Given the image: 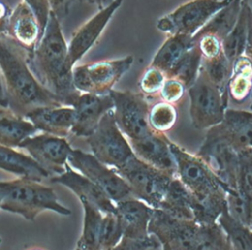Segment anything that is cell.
<instances>
[{
  "mask_svg": "<svg viewBox=\"0 0 252 250\" xmlns=\"http://www.w3.org/2000/svg\"><path fill=\"white\" fill-rule=\"evenodd\" d=\"M28 64L38 82L54 94L62 105L71 106L81 94L73 84L68 44L60 22L51 12L42 37L28 54Z\"/></svg>",
  "mask_w": 252,
  "mask_h": 250,
  "instance_id": "obj_1",
  "label": "cell"
},
{
  "mask_svg": "<svg viewBox=\"0 0 252 250\" xmlns=\"http://www.w3.org/2000/svg\"><path fill=\"white\" fill-rule=\"evenodd\" d=\"M28 54L29 51L7 34H0V68L8 108L24 117L37 107L62 105L59 98L35 78L28 64Z\"/></svg>",
  "mask_w": 252,
  "mask_h": 250,
  "instance_id": "obj_2",
  "label": "cell"
},
{
  "mask_svg": "<svg viewBox=\"0 0 252 250\" xmlns=\"http://www.w3.org/2000/svg\"><path fill=\"white\" fill-rule=\"evenodd\" d=\"M176 177L192 196V210L197 221L216 222L225 208L226 187L197 155L193 156L170 141Z\"/></svg>",
  "mask_w": 252,
  "mask_h": 250,
  "instance_id": "obj_3",
  "label": "cell"
},
{
  "mask_svg": "<svg viewBox=\"0 0 252 250\" xmlns=\"http://www.w3.org/2000/svg\"><path fill=\"white\" fill-rule=\"evenodd\" d=\"M0 202L2 210L18 214L30 221L46 210L62 216L71 215V210L58 202L52 188L28 178L0 181Z\"/></svg>",
  "mask_w": 252,
  "mask_h": 250,
  "instance_id": "obj_4",
  "label": "cell"
},
{
  "mask_svg": "<svg viewBox=\"0 0 252 250\" xmlns=\"http://www.w3.org/2000/svg\"><path fill=\"white\" fill-rule=\"evenodd\" d=\"M241 150L227 136L220 123L208 129L196 155L208 164L226 188L237 189Z\"/></svg>",
  "mask_w": 252,
  "mask_h": 250,
  "instance_id": "obj_5",
  "label": "cell"
},
{
  "mask_svg": "<svg viewBox=\"0 0 252 250\" xmlns=\"http://www.w3.org/2000/svg\"><path fill=\"white\" fill-rule=\"evenodd\" d=\"M190 117L197 129H209L222 122L228 104V94L213 84L200 68L194 84L187 89Z\"/></svg>",
  "mask_w": 252,
  "mask_h": 250,
  "instance_id": "obj_6",
  "label": "cell"
},
{
  "mask_svg": "<svg viewBox=\"0 0 252 250\" xmlns=\"http://www.w3.org/2000/svg\"><path fill=\"white\" fill-rule=\"evenodd\" d=\"M87 143L100 162L116 171L135 156L128 139L116 124L113 109L101 117L95 130L87 137Z\"/></svg>",
  "mask_w": 252,
  "mask_h": 250,
  "instance_id": "obj_7",
  "label": "cell"
},
{
  "mask_svg": "<svg viewBox=\"0 0 252 250\" xmlns=\"http://www.w3.org/2000/svg\"><path fill=\"white\" fill-rule=\"evenodd\" d=\"M117 172L129 185L133 196L153 209H158L171 179L175 176L144 162L136 156Z\"/></svg>",
  "mask_w": 252,
  "mask_h": 250,
  "instance_id": "obj_8",
  "label": "cell"
},
{
  "mask_svg": "<svg viewBox=\"0 0 252 250\" xmlns=\"http://www.w3.org/2000/svg\"><path fill=\"white\" fill-rule=\"evenodd\" d=\"M133 61V56L127 55L119 59L75 65L72 69L74 87L80 93L107 94L129 70Z\"/></svg>",
  "mask_w": 252,
  "mask_h": 250,
  "instance_id": "obj_9",
  "label": "cell"
},
{
  "mask_svg": "<svg viewBox=\"0 0 252 250\" xmlns=\"http://www.w3.org/2000/svg\"><path fill=\"white\" fill-rule=\"evenodd\" d=\"M231 0H191L159 18L157 28L168 35L193 36L207 22Z\"/></svg>",
  "mask_w": 252,
  "mask_h": 250,
  "instance_id": "obj_10",
  "label": "cell"
},
{
  "mask_svg": "<svg viewBox=\"0 0 252 250\" xmlns=\"http://www.w3.org/2000/svg\"><path fill=\"white\" fill-rule=\"evenodd\" d=\"M109 94L114 103L116 124L128 140L141 139L154 132L149 124V102L142 93L112 89Z\"/></svg>",
  "mask_w": 252,
  "mask_h": 250,
  "instance_id": "obj_11",
  "label": "cell"
},
{
  "mask_svg": "<svg viewBox=\"0 0 252 250\" xmlns=\"http://www.w3.org/2000/svg\"><path fill=\"white\" fill-rule=\"evenodd\" d=\"M68 163L97 185L114 204L134 197L124 178L116 170L100 162L93 154L73 149Z\"/></svg>",
  "mask_w": 252,
  "mask_h": 250,
  "instance_id": "obj_12",
  "label": "cell"
},
{
  "mask_svg": "<svg viewBox=\"0 0 252 250\" xmlns=\"http://www.w3.org/2000/svg\"><path fill=\"white\" fill-rule=\"evenodd\" d=\"M19 148L29 155L50 175H59L65 171L68 157L73 149L64 137L41 133L26 138Z\"/></svg>",
  "mask_w": 252,
  "mask_h": 250,
  "instance_id": "obj_13",
  "label": "cell"
},
{
  "mask_svg": "<svg viewBox=\"0 0 252 250\" xmlns=\"http://www.w3.org/2000/svg\"><path fill=\"white\" fill-rule=\"evenodd\" d=\"M199 222L180 219L154 209L149 222V233L154 235L161 245H168L172 250H189Z\"/></svg>",
  "mask_w": 252,
  "mask_h": 250,
  "instance_id": "obj_14",
  "label": "cell"
},
{
  "mask_svg": "<svg viewBox=\"0 0 252 250\" xmlns=\"http://www.w3.org/2000/svg\"><path fill=\"white\" fill-rule=\"evenodd\" d=\"M75 120L71 134L77 137H89L97 127L101 117L113 109L114 103L109 94H94L81 93L73 101Z\"/></svg>",
  "mask_w": 252,
  "mask_h": 250,
  "instance_id": "obj_15",
  "label": "cell"
},
{
  "mask_svg": "<svg viewBox=\"0 0 252 250\" xmlns=\"http://www.w3.org/2000/svg\"><path fill=\"white\" fill-rule=\"evenodd\" d=\"M122 1L114 0L110 5L100 9L73 33L68 44V59L71 67H74L94 46L115 11L122 4Z\"/></svg>",
  "mask_w": 252,
  "mask_h": 250,
  "instance_id": "obj_16",
  "label": "cell"
},
{
  "mask_svg": "<svg viewBox=\"0 0 252 250\" xmlns=\"http://www.w3.org/2000/svg\"><path fill=\"white\" fill-rule=\"evenodd\" d=\"M49 182L66 186L77 195L80 202H89L103 214L116 213L115 204L107 195L93 181L71 167L69 163L65 165V171L62 174L49 177Z\"/></svg>",
  "mask_w": 252,
  "mask_h": 250,
  "instance_id": "obj_17",
  "label": "cell"
},
{
  "mask_svg": "<svg viewBox=\"0 0 252 250\" xmlns=\"http://www.w3.org/2000/svg\"><path fill=\"white\" fill-rule=\"evenodd\" d=\"M135 156L144 162L176 176L175 161L170 151V140L164 133L154 131L150 135L128 140Z\"/></svg>",
  "mask_w": 252,
  "mask_h": 250,
  "instance_id": "obj_18",
  "label": "cell"
},
{
  "mask_svg": "<svg viewBox=\"0 0 252 250\" xmlns=\"http://www.w3.org/2000/svg\"><path fill=\"white\" fill-rule=\"evenodd\" d=\"M6 34L21 47L31 52L41 38L37 20L24 1H21L11 12Z\"/></svg>",
  "mask_w": 252,
  "mask_h": 250,
  "instance_id": "obj_19",
  "label": "cell"
},
{
  "mask_svg": "<svg viewBox=\"0 0 252 250\" xmlns=\"http://www.w3.org/2000/svg\"><path fill=\"white\" fill-rule=\"evenodd\" d=\"M115 209L123 229V236L143 238L150 235L149 222L154 210L152 207L131 197L115 203Z\"/></svg>",
  "mask_w": 252,
  "mask_h": 250,
  "instance_id": "obj_20",
  "label": "cell"
},
{
  "mask_svg": "<svg viewBox=\"0 0 252 250\" xmlns=\"http://www.w3.org/2000/svg\"><path fill=\"white\" fill-rule=\"evenodd\" d=\"M25 117L37 130L65 138L71 134L75 111L72 106L67 105L42 106L28 112Z\"/></svg>",
  "mask_w": 252,
  "mask_h": 250,
  "instance_id": "obj_21",
  "label": "cell"
},
{
  "mask_svg": "<svg viewBox=\"0 0 252 250\" xmlns=\"http://www.w3.org/2000/svg\"><path fill=\"white\" fill-rule=\"evenodd\" d=\"M0 169L19 176L40 182L50 177L48 171L41 167L31 156L13 148L0 145Z\"/></svg>",
  "mask_w": 252,
  "mask_h": 250,
  "instance_id": "obj_22",
  "label": "cell"
},
{
  "mask_svg": "<svg viewBox=\"0 0 252 250\" xmlns=\"http://www.w3.org/2000/svg\"><path fill=\"white\" fill-rule=\"evenodd\" d=\"M193 44L192 36L184 34L168 35L156 53L151 65L160 70L166 79H169L177 64Z\"/></svg>",
  "mask_w": 252,
  "mask_h": 250,
  "instance_id": "obj_23",
  "label": "cell"
},
{
  "mask_svg": "<svg viewBox=\"0 0 252 250\" xmlns=\"http://www.w3.org/2000/svg\"><path fill=\"white\" fill-rule=\"evenodd\" d=\"M37 129L26 117L8 107L0 109V145L16 148L28 137L33 136Z\"/></svg>",
  "mask_w": 252,
  "mask_h": 250,
  "instance_id": "obj_24",
  "label": "cell"
},
{
  "mask_svg": "<svg viewBox=\"0 0 252 250\" xmlns=\"http://www.w3.org/2000/svg\"><path fill=\"white\" fill-rule=\"evenodd\" d=\"M158 209L171 217L194 220L191 193L176 176L171 179Z\"/></svg>",
  "mask_w": 252,
  "mask_h": 250,
  "instance_id": "obj_25",
  "label": "cell"
},
{
  "mask_svg": "<svg viewBox=\"0 0 252 250\" xmlns=\"http://www.w3.org/2000/svg\"><path fill=\"white\" fill-rule=\"evenodd\" d=\"M228 98L237 104L245 102L252 94V60L242 55L234 60L226 85Z\"/></svg>",
  "mask_w": 252,
  "mask_h": 250,
  "instance_id": "obj_26",
  "label": "cell"
},
{
  "mask_svg": "<svg viewBox=\"0 0 252 250\" xmlns=\"http://www.w3.org/2000/svg\"><path fill=\"white\" fill-rule=\"evenodd\" d=\"M227 136L241 149L252 148V111L226 108L220 123Z\"/></svg>",
  "mask_w": 252,
  "mask_h": 250,
  "instance_id": "obj_27",
  "label": "cell"
},
{
  "mask_svg": "<svg viewBox=\"0 0 252 250\" xmlns=\"http://www.w3.org/2000/svg\"><path fill=\"white\" fill-rule=\"evenodd\" d=\"M241 9V1L231 0V2L217 12L195 34H213L221 41L233 29Z\"/></svg>",
  "mask_w": 252,
  "mask_h": 250,
  "instance_id": "obj_28",
  "label": "cell"
},
{
  "mask_svg": "<svg viewBox=\"0 0 252 250\" xmlns=\"http://www.w3.org/2000/svg\"><path fill=\"white\" fill-rule=\"evenodd\" d=\"M248 1L241 0V9L238 19L230 32L222 40V50L228 61L232 64L235 59L244 55L247 32Z\"/></svg>",
  "mask_w": 252,
  "mask_h": 250,
  "instance_id": "obj_29",
  "label": "cell"
},
{
  "mask_svg": "<svg viewBox=\"0 0 252 250\" xmlns=\"http://www.w3.org/2000/svg\"><path fill=\"white\" fill-rule=\"evenodd\" d=\"M217 221L235 250H252V228L233 219L225 208Z\"/></svg>",
  "mask_w": 252,
  "mask_h": 250,
  "instance_id": "obj_30",
  "label": "cell"
},
{
  "mask_svg": "<svg viewBox=\"0 0 252 250\" xmlns=\"http://www.w3.org/2000/svg\"><path fill=\"white\" fill-rule=\"evenodd\" d=\"M84 209L83 230L79 242L94 249L99 250V233L103 218V213L89 202H81Z\"/></svg>",
  "mask_w": 252,
  "mask_h": 250,
  "instance_id": "obj_31",
  "label": "cell"
},
{
  "mask_svg": "<svg viewBox=\"0 0 252 250\" xmlns=\"http://www.w3.org/2000/svg\"><path fill=\"white\" fill-rule=\"evenodd\" d=\"M202 63V54L194 41V44L187 50L183 58L177 64L169 79H176L181 82L186 90L196 81Z\"/></svg>",
  "mask_w": 252,
  "mask_h": 250,
  "instance_id": "obj_32",
  "label": "cell"
},
{
  "mask_svg": "<svg viewBox=\"0 0 252 250\" xmlns=\"http://www.w3.org/2000/svg\"><path fill=\"white\" fill-rule=\"evenodd\" d=\"M225 240L226 235L218 221L199 223L190 250H220Z\"/></svg>",
  "mask_w": 252,
  "mask_h": 250,
  "instance_id": "obj_33",
  "label": "cell"
},
{
  "mask_svg": "<svg viewBox=\"0 0 252 250\" xmlns=\"http://www.w3.org/2000/svg\"><path fill=\"white\" fill-rule=\"evenodd\" d=\"M231 67L232 64L228 61L223 51L210 59L202 58L201 69L207 75L209 80L224 93H227L226 85L230 76Z\"/></svg>",
  "mask_w": 252,
  "mask_h": 250,
  "instance_id": "obj_34",
  "label": "cell"
},
{
  "mask_svg": "<svg viewBox=\"0 0 252 250\" xmlns=\"http://www.w3.org/2000/svg\"><path fill=\"white\" fill-rule=\"evenodd\" d=\"M178 112L174 104L158 101L152 105L149 110V124L151 128L159 133H165L176 123Z\"/></svg>",
  "mask_w": 252,
  "mask_h": 250,
  "instance_id": "obj_35",
  "label": "cell"
},
{
  "mask_svg": "<svg viewBox=\"0 0 252 250\" xmlns=\"http://www.w3.org/2000/svg\"><path fill=\"white\" fill-rule=\"evenodd\" d=\"M225 209L233 219L252 228V206L237 189H225Z\"/></svg>",
  "mask_w": 252,
  "mask_h": 250,
  "instance_id": "obj_36",
  "label": "cell"
},
{
  "mask_svg": "<svg viewBox=\"0 0 252 250\" xmlns=\"http://www.w3.org/2000/svg\"><path fill=\"white\" fill-rule=\"evenodd\" d=\"M122 237L123 229L116 213L103 214L99 233V250H109L119 243Z\"/></svg>",
  "mask_w": 252,
  "mask_h": 250,
  "instance_id": "obj_37",
  "label": "cell"
},
{
  "mask_svg": "<svg viewBox=\"0 0 252 250\" xmlns=\"http://www.w3.org/2000/svg\"><path fill=\"white\" fill-rule=\"evenodd\" d=\"M237 190L252 206V148L240 151Z\"/></svg>",
  "mask_w": 252,
  "mask_h": 250,
  "instance_id": "obj_38",
  "label": "cell"
},
{
  "mask_svg": "<svg viewBox=\"0 0 252 250\" xmlns=\"http://www.w3.org/2000/svg\"><path fill=\"white\" fill-rule=\"evenodd\" d=\"M165 80L166 77L160 70H158L155 66L150 65L145 70L139 81V88L141 90V93L145 96L155 95L156 94H158Z\"/></svg>",
  "mask_w": 252,
  "mask_h": 250,
  "instance_id": "obj_39",
  "label": "cell"
},
{
  "mask_svg": "<svg viewBox=\"0 0 252 250\" xmlns=\"http://www.w3.org/2000/svg\"><path fill=\"white\" fill-rule=\"evenodd\" d=\"M192 38L196 42L204 59L216 57L223 51L222 41L213 34H194Z\"/></svg>",
  "mask_w": 252,
  "mask_h": 250,
  "instance_id": "obj_40",
  "label": "cell"
},
{
  "mask_svg": "<svg viewBox=\"0 0 252 250\" xmlns=\"http://www.w3.org/2000/svg\"><path fill=\"white\" fill-rule=\"evenodd\" d=\"M160 242L152 234L143 238H129L123 236L114 247L109 250H149L159 247Z\"/></svg>",
  "mask_w": 252,
  "mask_h": 250,
  "instance_id": "obj_41",
  "label": "cell"
},
{
  "mask_svg": "<svg viewBox=\"0 0 252 250\" xmlns=\"http://www.w3.org/2000/svg\"><path fill=\"white\" fill-rule=\"evenodd\" d=\"M185 91V86L178 80L166 79L158 94L162 101L175 105L182 98Z\"/></svg>",
  "mask_w": 252,
  "mask_h": 250,
  "instance_id": "obj_42",
  "label": "cell"
},
{
  "mask_svg": "<svg viewBox=\"0 0 252 250\" xmlns=\"http://www.w3.org/2000/svg\"><path fill=\"white\" fill-rule=\"evenodd\" d=\"M23 1L27 4V6L32 10L33 15L35 16L39 26L40 34L42 37L50 13H51V9L48 1L47 0H23Z\"/></svg>",
  "mask_w": 252,
  "mask_h": 250,
  "instance_id": "obj_43",
  "label": "cell"
},
{
  "mask_svg": "<svg viewBox=\"0 0 252 250\" xmlns=\"http://www.w3.org/2000/svg\"><path fill=\"white\" fill-rule=\"evenodd\" d=\"M51 12L56 16L58 21L64 19L70 11V8L75 0H47Z\"/></svg>",
  "mask_w": 252,
  "mask_h": 250,
  "instance_id": "obj_44",
  "label": "cell"
},
{
  "mask_svg": "<svg viewBox=\"0 0 252 250\" xmlns=\"http://www.w3.org/2000/svg\"><path fill=\"white\" fill-rule=\"evenodd\" d=\"M244 55L252 60V8L250 5L247 10V32Z\"/></svg>",
  "mask_w": 252,
  "mask_h": 250,
  "instance_id": "obj_45",
  "label": "cell"
},
{
  "mask_svg": "<svg viewBox=\"0 0 252 250\" xmlns=\"http://www.w3.org/2000/svg\"><path fill=\"white\" fill-rule=\"evenodd\" d=\"M12 11H10L9 6L5 3V1L0 0V27L6 31L7 22L9 19V16Z\"/></svg>",
  "mask_w": 252,
  "mask_h": 250,
  "instance_id": "obj_46",
  "label": "cell"
},
{
  "mask_svg": "<svg viewBox=\"0 0 252 250\" xmlns=\"http://www.w3.org/2000/svg\"><path fill=\"white\" fill-rule=\"evenodd\" d=\"M0 105L3 107H8V100H7V94H6V89H5V82L3 78V74L0 68Z\"/></svg>",
  "mask_w": 252,
  "mask_h": 250,
  "instance_id": "obj_47",
  "label": "cell"
},
{
  "mask_svg": "<svg viewBox=\"0 0 252 250\" xmlns=\"http://www.w3.org/2000/svg\"><path fill=\"white\" fill-rule=\"evenodd\" d=\"M114 0H96V5L98 6L99 10L105 8L106 6L110 5Z\"/></svg>",
  "mask_w": 252,
  "mask_h": 250,
  "instance_id": "obj_48",
  "label": "cell"
},
{
  "mask_svg": "<svg viewBox=\"0 0 252 250\" xmlns=\"http://www.w3.org/2000/svg\"><path fill=\"white\" fill-rule=\"evenodd\" d=\"M220 250H235V249L233 248V246H232L231 243L229 242L228 238L226 237V240H225V242L223 243V245H222V247L220 248Z\"/></svg>",
  "mask_w": 252,
  "mask_h": 250,
  "instance_id": "obj_49",
  "label": "cell"
},
{
  "mask_svg": "<svg viewBox=\"0 0 252 250\" xmlns=\"http://www.w3.org/2000/svg\"><path fill=\"white\" fill-rule=\"evenodd\" d=\"M75 250H94V249H93V248H91V247H89V246H87V245L77 241V245H76Z\"/></svg>",
  "mask_w": 252,
  "mask_h": 250,
  "instance_id": "obj_50",
  "label": "cell"
},
{
  "mask_svg": "<svg viewBox=\"0 0 252 250\" xmlns=\"http://www.w3.org/2000/svg\"><path fill=\"white\" fill-rule=\"evenodd\" d=\"M86 3H89V4H96V0H82Z\"/></svg>",
  "mask_w": 252,
  "mask_h": 250,
  "instance_id": "obj_51",
  "label": "cell"
},
{
  "mask_svg": "<svg viewBox=\"0 0 252 250\" xmlns=\"http://www.w3.org/2000/svg\"><path fill=\"white\" fill-rule=\"evenodd\" d=\"M162 250H172L168 245H165V244H163L162 245Z\"/></svg>",
  "mask_w": 252,
  "mask_h": 250,
  "instance_id": "obj_52",
  "label": "cell"
},
{
  "mask_svg": "<svg viewBox=\"0 0 252 250\" xmlns=\"http://www.w3.org/2000/svg\"><path fill=\"white\" fill-rule=\"evenodd\" d=\"M0 34H6V31L0 27Z\"/></svg>",
  "mask_w": 252,
  "mask_h": 250,
  "instance_id": "obj_53",
  "label": "cell"
},
{
  "mask_svg": "<svg viewBox=\"0 0 252 250\" xmlns=\"http://www.w3.org/2000/svg\"><path fill=\"white\" fill-rule=\"evenodd\" d=\"M250 99H251V103H250V106H249V108H250V110L252 111V94H251V96H250Z\"/></svg>",
  "mask_w": 252,
  "mask_h": 250,
  "instance_id": "obj_54",
  "label": "cell"
},
{
  "mask_svg": "<svg viewBox=\"0 0 252 250\" xmlns=\"http://www.w3.org/2000/svg\"><path fill=\"white\" fill-rule=\"evenodd\" d=\"M30 250H43V249H40V248H32V249H30Z\"/></svg>",
  "mask_w": 252,
  "mask_h": 250,
  "instance_id": "obj_55",
  "label": "cell"
},
{
  "mask_svg": "<svg viewBox=\"0 0 252 250\" xmlns=\"http://www.w3.org/2000/svg\"><path fill=\"white\" fill-rule=\"evenodd\" d=\"M1 242H2V239H1V237H0V243H1Z\"/></svg>",
  "mask_w": 252,
  "mask_h": 250,
  "instance_id": "obj_56",
  "label": "cell"
},
{
  "mask_svg": "<svg viewBox=\"0 0 252 250\" xmlns=\"http://www.w3.org/2000/svg\"><path fill=\"white\" fill-rule=\"evenodd\" d=\"M0 206H1V202H0ZM0 209H1V207H0Z\"/></svg>",
  "mask_w": 252,
  "mask_h": 250,
  "instance_id": "obj_57",
  "label": "cell"
},
{
  "mask_svg": "<svg viewBox=\"0 0 252 250\" xmlns=\"http://www.w3.org/2000/svg\"><path fill=\"white\" fill-rule=\"evenodd\" d=\"M239 1H241V0H239Z\"/></svg>",
  "mask_w": 252,
  "mask_h": 250,
  "instance_id": "obj_58",
  "label": "cell"
},
{
  "mask_svg": "<svg viewBox=\"0 0 252 250\" xmlns=\"http://www.w3.org/2000/svg\"><path fill=\"white\" fill-rule=\"evenodd\" d=\"M251 8H252V7H251Z\"/></svg>",
  "mask_w": 252,
  "mask_h": 250,
  "instance_id": "obj_59",
  "label": "cell"
}]
</instances>
